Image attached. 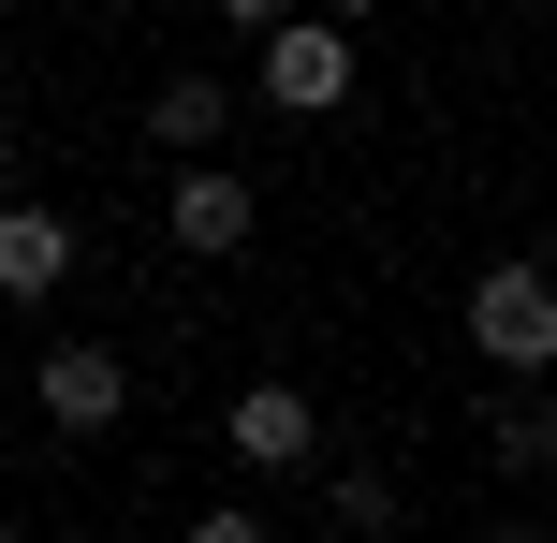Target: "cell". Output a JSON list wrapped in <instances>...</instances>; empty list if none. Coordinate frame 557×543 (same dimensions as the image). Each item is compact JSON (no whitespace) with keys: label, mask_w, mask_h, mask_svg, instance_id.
Returning <instances> with one entry per match:
<instances>
[{"label":"cell","mask_w":557,"mask_h":543,"mask_svg":"<svg viewBox=\"0 0 557 543\" xmlns=\"http://www.w3.org/2000/svg\"><path fill=\"white\" fill-rule=\"evenodd\" d=\"M470 353H484L499 382H543V368H557V280H543L529 250H499V264L470 280Z\"/></svg>","instance_id":"cell-1"},{"label":"cell","mask_w":557,"mask_h":543,"mask_svg":"<svg viewBox=\"0 0 557 543\" xmlns=\"http://www.w3.org/2000/svg\"><path fill=\"white\" fill-rule=\"evenodd\" d=\"M29 397H45L59 441H117V427H133V353H117V338H45V353H29Z\"/></svg>","instance_id":"cell-2"},{"label":"cell","mask_w":557,"mask_h":543,"mask_svg":"<svg viewBox=\"0 0 557 543\" xmlns=\"http://www.w3.org/2000/svg\"><path fill=\"white\" fill-rule=\"evenodd\" d=\"M250 88H264V118H337V103H352V29H337V15H308V0H294V15L264 29Z\"/></svg>","instance_id":"cell-3"},{"label":"cell","mask_w":557,"mask_h":543,"mask_svg":"<svg viewBox=\"0 0 557 543\" xmlns=\"http://www.w3.org/2000/svg\"><path fill=\"white\" fill-rule=\"evenodd\" d=\"M221 456H235V470H323V411H308V382H235V397H221Z\"/></svg>","instance_id":"cell-4"},{"label":"cell","mask_w":557,"mask_h":543,"mask_svg":"<svg viewBox=\"0 0 557 543\" xmlns=\"http://www.w3.org/2000/svg\"><path fill=\"white\" fill-rule=\"evenodd\" d=\"M162 235H176L191 264H235V250L264 235V206H250V176H235V162H176V192H162Z\"/></svg>","instance_id":"cell-5"},{"label":"cell","mask_w":557,"mask_h":543,"mask_svg":"<svg viewBox=\"0 0 557 543\" xmlns=\"http://www.w3.org/2000/svg\"><path fill=\"white\" fill-rule=\"evenodd\" d=\"M74 206H45V192H0V309H45L59 280H74Z\"/></svg>","instance_id":"cell-6"},{"label":"cell","mask_w":557,"mask_h":543,"mask_svg":"<svg viewBox=\"0 0 557 543\" xmlns=\"http://www.w3.org/2000/svg\"><path fill=\"white\" fill-rule=\"evenodd\" d=\"M147 147H162V162H221L235 147V88L221 74H162L147 88Z\"/></svg>","instance_id":"cell-7"},{"label":"cell","mask_w":557,"mask_h":543,"mask_svg":"<svg viewBox=\"0 0 557 543\" xmlns=\"http://www.w3.org/2000/svg\"><path fill=\"white\" fill-rule=\"evenodd\" d=\"M323 529H337V543H396V529H411V499H396V470L337 456V470H323Z\"/></svg>","instance_id":"cell-8"},{"label":"cell","mask_w":557,"mask_h":543,"mask_svg":"<svg viewBox=\"0 0 557 543\" xmlns=\"http://www.w3.org/2000/svg\"><path fill=\"white\" fill-rule=\"evenodd\" d=\"M484 456H499V470H543V456H557V411H543V382H513V397L484 411Z\"/></svg>","instance_id":"cell-9"},{"label":"cell","mask_w":557,"mask_h":543,"mask_svg":"<svg viewBox=\"0 0 557 543\" xmlns=\"http://www.w3.org/2000/svg\"><path fill=\"white\" fill-rule=\"evenodd\" d=\"M176 543H278V529L250 515V499H206V515H191V529H176Z\"/></svg>","instance_id":"cell-10"},{"label":"cell","mask_w":557,"mask_h":543,"mask_svg":"<svg viewBox=\"0 0 557 543\" xmlns=\"http://www.w3.org/2000/svg\"><path fill=\"white\" fill-rule=\"evenodd\" d=\"M15 176H29V118H0V192H15Z\"/></svg>","instance_id":"cell-11"},{"label":"cell","mask_w":557,"mask_h":543,"mask_svg":"<svg viewBox=\"0 0 557 543\" xmlns=\"http://www.w3.org/2000/svg\"><path fill=\"white\" fill-rule=\"evenodd\" d=\"M221 15H235V29H250V45H264V29H278V15H294V0H221Z\"/></svg>","instance_id":"cell-12"},{"label":"cell","mask_w":557,"mask_h":543,"mask_svg":"<svg viewBox=\"0 0 557 543\" xmlns=\"http://www.w3.org/2000/svg\"><path fill=\"white\" fill-rule=\"evenodd\" d=\"M308 15H337V29H367V15H382V0H308Z\"/></svg>","instance_id":"cell-13"},{"label":"cell","mask_w":557,"mask_h":543,"mask_svg":"<svg viewBox=\"0 0 557 543\" xmlns=\"http://www.w3.org/2000/svg\"><path fill=\"white\" fill-rule=\"evenodd\" d=\"M0 543H15V515H0Z\"/></svg>","instance_id":"cell-14"},{"label":"cell","mask_w":557,"mask_h":543,"mask_svg":"<svg viewBox=\"0 0 557 543\" xmlns=\"http://www.w3.org/2000/svg\"><path fill=\"white\" fill-rule=\"evenodd\" d=\"M396 543H411V529H396Z\"/></svg>","instance_id":"cell-15"}]
</instances>
